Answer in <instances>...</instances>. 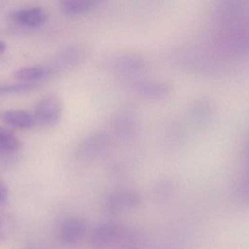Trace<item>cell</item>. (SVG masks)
Segmentation results:
<instances>
[{"label":"cell","instance_id":"obj_1","mask_svg":"<svg viewBox=\"0 0 249 249\" xmlns=\"http://www.w3.org/2000/svg\"><path fill=\"white\" fill-rule=\"evenodd\" d=\"M139 234L135 229L128 228L117 222L101 223L90 233L91 243L97 246H104L119 240H133Z\"/></svg>","mask_w":249,"mask_h":249},{"label":"cell","instance_id":"obj_2","mask_svg":"<svg viewBox=\"0 0 249 249\" xmlns=\"http://www.w3.org/2000/svg\"><path fill=\"white\" fill-rule=\"evenodd\" d=\"M141 203L142 195L138 191L132 189L110 192L104 196L102 202L104 212L110 215L136 209Z\"/></svg>","mask_w":249,"mask_h":249},{"label":"cell","instance_id":"obj_3","mask_svg":"<svg viewBox=\"0 0 249 249\" xmlns=\"http://www.w3.org/2000/svg\"><path fill=\"white\" fill-rule=\"evenodd\" d=\"M146 59L139 53L120 52L112 53L106 59V66L112 72L117 74H137L148 68Z\"/></svg>","mask_w":249,"mask_h":249},{"label":"cell","instance_id":"obj_4","mask_svg":"<svg viewBox=\"0 0 249 249\" xmlns=\"http://www.w3.org/2000/svg\"><path fill=\"white\" fill-rule=\"evenodd\" d=\"M63 106L60 98L54 94L43 97L37 103L35 111L36 122L46 126H53L60 120Z\"/></svg>","mask_w":249,"mask_h":249},{"label":"cell","instance_id":"obj_5","mask_svg":"<svg viewBox=\"0 0 249 249\" xmlns=\"http://www.w3.org/2000/svg\"><path fill=\"white\" fill-rule=\"evenodd\" d=\"M111 144L108 134L97 132L90 134L82 140L78 145L77 154L81 158L90 160L106 154Z\"/></svg>","mask_w":249,"mask_h":249},{"label":"cell","instance_id":"obj_6","mask_svg":"<svg viewBox=\"0 0 249 249\" xmlns=\"http://www.w3.org/2000/svg\"><path fill=\"white\" fill-rule=\"evenodd\" d=\"M134 89L142 98L157 101L168 97L173 91V87L170 84L162 81L143 80L135 82Z\"/></svg>","mask_w":249,"mask_h":249},{"label":"cell","instance_id":"obj_7","mask_svg":"<svg viewBox=\"0 0 249 249\" xmlns=\"http://www.w3.org/2000/svg\"><path fill=\"white\" fill-rule=\"evenodd\" d=\"M88 231L86 221L81 218H70L61 226L59 237L61 241L68 246H75L81 243Z\"/></svg>","mask_w":249,"mask_h":249},{"label":"cell","instance_id":"obj_8","mask_svg":"<svg viewBox=\"0 0 249 249\" xmlns=\"http://www.w3.org/2000/svg\"><path fill=\"white\" fill-rule=\"evenodd\" d=\"M215 104L209 98L197 99L195 100L189 110L191 119L196 124L205 126L212 122L215 115Z\"/></svg>","mask_w":249,"mask_h":249},{"label":"cell","instance_id":"obj_9","mask_svg":"<svg viewBox=\"0 0 249 249\" xmlns=\"http://www.w3.org/2000/svg\"><path fill=\"white\" fill-rule=\"evenodd\" d=\"M0 121L13 127L30 129L36 126V118L29 112L22 110H8L0 113Z\"/></svg>","mask_w":249,"mask_h":249},{"label":"cell","instance_id":"obj_10","mask_svg":"<svg viewBox=\"0 0 249 249\" xmlns=\"http://www.w3.org/2000/svg\"><path fill=\"white\" fill-rule=\"evenodd\" d=\"M12 19L19 25L37 28L45 24L47 19V16L42 8H33L14 12L12 14Z\"/></svg>","mask_w":249,"mask_h":249},{"label":"cell","instance_id":"obj_11","mask_svg":"<svg viewBox=\"0 0 249 249\" xmlns=\"http://www.w3.org/2000/svg\"><path fill=\"white\" fill-rule=\"evenodd\" d=\"M112 128L120 138H129L137 132L138 122L132 113L122 111L112 119Z\"/></svg>","mask_w":249,"mask_h":249},{"label":"cell","instance_id":"obj_12","mask_svg":"<svg viewBox=\"0 0 249 249\" xmlns=\"http://www.w3.org/2000/svg\"><path fill=\"white\" fill-rule=\"evenodd\" d=\"M105 0H62V11L69 16L81 15L98 8Z\"/></svg>","mask_w":249,"mask_h":249},{"label":"cell","instance_id":"obj_13","mask_svg":"<svg viewBox=\"0 0 249 249\" xmlns=\"http://www.w3.org/2000/svg\"><path fill=\"white\" fill-rule=\"evenodd\" d=\"M167 145L172 149H179L183 146L188 138L187 131L182 123L174 121L170 122L165 132Z\"/></svg>","mask_w":249,"mask_h":249},{"label":"cell","instance_id":"obj_14","mask_svg":"<svg viewBox=\"0 0 249 249\" xmlns=\"http://www.w3.org/2000/svg\"><path fill=\"white\" fill-rule=\"evenodd\" d=\"M21 142L9 129L0 127V155H11L18 151Z\"/></svg>","mask_w":249,"mask_h":249},{"label":"cell","instance_id":"obj_15","mask_svg":"<svg viewBox=\"0 0 249 249\" xmlns=\"http://www.w3.org/2000/svg\"><path fill=\"white\" fill-rule=\"evenodd\" d=\"M49 75V71L41 67H32L18 70L15 74V78L21 82L32 84L44 79Z\"/></svg>","mask_w":249,"mask_h":249},{"label":"cell","instance_id":"obj_16","mask_svg":"<svg viewBox=\"0 0 249 249\" xmlns=\"http://www.w3.org/2000/svg\"><path fill=\"white\" fill-rule=\"evenodd\" d=\"M154 192L159 202H167L176 195V185L171 180H162L156 185Z\"/></svg>","mask_w":249,"mask_h":249},{"label":"cell","instance_id":"obj_17","mask_svg":"<svg viewBox=\"0 0 249 249\" xmlns=\"http://www.w3.org/2000/svg\"><path fill=\"white\" fill-rule=\"evenodd\" d=\"M233 194L239 202H247L249 199V180L247 178H242L236 182Z\"/></svg>","mask_w":249,"mask_h":249},{"label":"cell","instance_id":"obj_18","mask_svg":"<svg viewBox=\"0 0 249 249\" xmlns=\"http://www.w3.org/2000/svg\"><path fill=\"white\" fill-rule=\"evenodd\" d=\"M36 87L33 84H17V85L5 86L0 87V94H12V93L24 92V91H30Z\"/></svg>","mask_w":249,"mask_h":249},{"label":"cell","instance_id":"obj_19","mask_svg":"<svg viewBox=\"0 0 249 249\" xmlns=\"http://www.w3.org/2000/svg\"><path fill=\"white\" fill-rule=\"evenodd\" d=\"M8 223L5 216L0 213V242L3 241L8 236Z\"/></svg>","mask_w":249,"mask_h":249},{"label":"cell","instance_id":"obj_20","mask_svg":"<svg viewBox=\"0 0 249 249\" xmlns=\"http://www.w3.org/2000/svg\"><path fill=\"white\" fill-rule=\"evenodd\" d=\"M9 196V192L6 184L2 180H0V206L6 203Z\"/></svg>","mask_w":249,"mask_h":249},{"label":"cell","instance_id":"obj_21","mask_svg":"<svg viewBox=\"0 0 249 249\" xmlns=\"http://www.w3.org/2000/svg\"><path fill=\"white\" fill-rule=\"evenodd\" d=\"M5 45L2 42H0V53H3L5 52Z\"/></svg>","mask_w":249,"mask_h":249}]
</instances>
